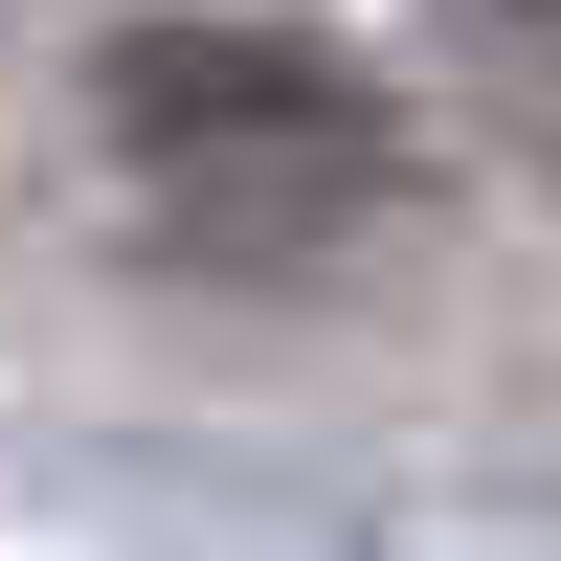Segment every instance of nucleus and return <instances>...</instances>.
<instances>
[{
  "label": "nucleus",
  "mask_w": 561,
  "mask_h": 561,
  "mask_svg": "<svg viewBox=\"0 0 561 561\" xmlns=\"http://www.w3.org/2000/svg\"><path fill=\"white\" fill-rule=\"evenodd\" d=\"M90 135H113L135 225L203 270H314L404 203V113L314 23H113L90 45Z\"/></svg>",
  "instance_id": "f257e3e1"
}]
</instances>
